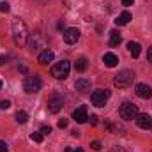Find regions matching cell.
<instances>
[{
    "label": "cell",
    "instance_id": "cell-26",
    "mask_svg": "<svg viewBox=\"0 0 152 152\" xmlns=\"http://www.w3.org/2000/svg\"><path fill=\"white\" fill-rule=\"evenodd\" d=\"M41 133H42V134H50V133H51V127H50V126H42V127H41Z\"/></svg>",
    "mask_w": 152,
    "mask_h": 152
},
{
    "label": "cell",
    "instance_id": "cell-13",
    "mask_svg": "<svg viewBox=\"0 0 152 152\" xmlns=\"http://www.w3.org/2000/svg\"><path fill=\"white\" fill-rule=\"evenodd\" d=\"M75 87L78 92H88L90 90V80L88 78H80V80H76Z\"/></svg>",
    "mask_w": 152,
    "mask_h": 152
},
{
    "label": "cell",
    "instance_id": "cell-23",
    "mask_svg": "<svg viewBox=\"0 0 152 152\" xmlns=\"http://www.w3.org/2000/svg\"><path fill=\"white\" fill-rule=\"evenodd\" d=\"M7 108H11V101H7V99L0 101V110H7Z\"/></svg>",
    "mask_w": 152,
    "mask_h": 152
},
{
    "label": "cell",
    "instance_id": "cell-25",
    "mask_svg": "<svg viewBox=\"0 0 152 152\" xmlns=\"http://www.w3.org/2000/svg\"><path fill=\"white\" fill-rule=\"evenodd\" d=\"M58 127H60V129L67 127V118H60V120H58Z\"/></svg>",
    "mask_w": 152,
    "mask_h": 152
},
{
    "label": "cell",
    "instance_id": "cell-3",
    "mask_svg": "<svg viewBox=\"0 0 152 152\" xmlns=\"http://www.w3.org/2000/svg\"><path fill=\"white\" fill-rule=\"evenodd\" d=\"M69 71H71V64L67 60H60L51 67V76L57 80H66L69 76Z\"/></svg>",
    "mask_w": 152,
    "mask_h": 152
},
{
    "label": "cell",
    "instance_id": "cell-29",
    "mask_svg": "<svg viewBox=\"0 0 152 152\" xmlns=\"http://www.w3.org/2000/svg\"><path fill=\"white\" fill-rule=\"evenodd\" d=\"M147 60L152 64V48H149V50H147Z\"/></svg>",
    "mask_w": 152,
    "mask_h": 152
},
{
    "label": "cell",
    "instance_id": "cell-2",
    "mask_svg": "<svg viewBox=\"0 0 152 152\" xmlns=\"http://www.w3.org/2000/svg\"><path fill=\"white\" fill-rule=\"evenodd\" d=\"M133 80H134V75H133L131 71L122 69L118 75H115L113 83H115V87H118V88H127V87L133 85Z\"/></svg>",
    "mask_w": 152,
    "mask_h": 152
},
{
    "label": "cell",
    "instance_id": "cell-33",
    "mask_svg": "<svg viewBox=\"0 0 152 152\" xmlns=\"http://www.w3.org/2000/svg\"><path fill=\"white\" fill-rule=\"evenodd\" d=\"M64 152H75V151H73L71 147H67V149H66V151H64Z\"/></svg>",
    "mask_w": 152,
    "mask_h": 152
},
{
    "label": "cell",
    "instance_id": "cell-5",
    "mask_svg": "<svg viewBox=\"0 0 152 152\" xmlns=\"http://www.w3.org/2000/svg\"><path fill=\"white\" fill-rule=\"evenodd\" d=\"M118 113L124 120H133L138 117V106L134 103H124L120 108H118Z\"/></svg>",
    "mask_w": 152,
    "mask_h": 152
},
{
    "label": "cell",
    "instance_id": "cell-19",
    "mask_svg": "<svg viewBox=\"0 0 152 152\" xmlns=\"http://www.w3.org/2000/svg\"><path fill=\"white\" fill-rule=\"evenodd\" d=\"M75 67H76V71H78V73H83V71L88 67V60H87V58H83V57H81V58H78Z\"/></svg>",
    "mask_w": 152,
    "mask_h": 152
},
{
    "label": "cell",
    "instance_id": "cell-17",
    "mask_svg": "<svg viewBox=\"0 0 152 152\" xmlns=\"http://www.w3.org/2000/svg\"><path fill=\"white\" fill-rule=\"evenodd\" d=\"M127 50H129V53L136 58V57H140V53H142V46L138 44V42H129L127 44Z\"/></svg>",
    "mask_w": 152,
    "mask_h": 152
},
{
    "label": "cell",
    "instance_id": "cell-18",
    "mask_svg": "<svg viewBox=\"0 0 152 152\" xmlns=\"http://www.w3.org/2000/svg\"><path fill=\"white\" fill-rule=\"evenodd\" d=\"M120 41H122V37H120L118 30H112V32H110V46H112V48L118 46V44H120Z\"/></svg>",
    "mask_w": 152,
    "mask_h": 152
},
{
    "label": "cell",
    "instance_id": "cell-35",
    "mask_svg": "<svg viewBox=\"0 0 152 152\" xmlns=\"http://www.w3.org/2000/svg\"><path fill=\"white\" fill-rule=\"evenodd\" d=\"M75 152H83V149H76V151Z\"/></svg>",
    "mask_w": 152,
    "mask_h": 152
},
{
    "label": "cell",
    "instance_id": "cell-24",
    "mask_svg": "<svg viewBox=\"0 0 152 152\" xmlns=\"http://www.w3.org/2000/svg\"><path fill=\"white\" fill-rule=\"evenodd\" d=\"M90 147H92L94 151H101V147H103V145H101V142H99V140H96V142H92V143H90Z\"/></svg>",
    "mask_w": 152,
    "mask_h": 152
},
{
    "label": "cell",
    "instance_id": "cell-20",
    "mask_svg": "<svg viewBox=\"0 0 152 152\" xmlns=\"http://www.w3.org/2000/svg\"><path fill=\"white\" fill-rule=\"evenodd\" d=\"M27 120H28L27 112H18V113H16V122H18V124H25Z\"/></svg>",
    "mask_w": 152,
    "mask_h": 152
},
{
    "label": "cell",
    "instance_id": "cell-30",
    "mask_svg": "<svg viewBox=\"0 0 152 152\" xmlns=\"http://www.w3.org/2000/svg\"><path fill=\"white\" fill-rule=\"evenodd\" d=\"M133 2H134V0H122V4H124L126 7H129V5H133Z\"/></svg>",
    "mask_w": 152,
    "mask_h": 152
},
{
    "label": "cell",
    "instance_id": "cell-31",
    "mask_svg": "<svg viewBox=\"0 0 152 152\" xmlns=\"http://www.w3.org/2000/svg\"><path fill=\"white\" fill-rule=\"evenodd\" d=\"M112 152H126V151H124L122 147H113V151H112Z\"/></svg>",
    "mask_w": 152,
    "mask_h": 152
},
{
    "label": "cell",
    "instance_id": "cell-21",
    "mask_svg": "<svg viewBox=\"0 0 152 152\" xmlns=\"http://www.w3.org/2000/svg\"><path fill=\"white\" fill-rule=\"evenodd\" d=\"M30 140L36 142V143H41L42 142V133H32L30 134Z\"/></svg>",
    "mask_w": 152,
    "mask_h": 152
},
{
    "label": "cell",
    "instance_id": "cell-34",
    "mask_svg": "<svg viewBox=\"0 0 152 152\" xmlns=\"http://www.w3.org/2000/svg\"><path fill=\"white\" fill-rule=\"evenodd\" d=\"M36 2H39V4H44V2H48V0H36Z\"/></svg>",
    "mask_w": 152,
    "mask_h": 152
},
{
    "label": "cell",
    "instance_id": "cell-11",
    "mask_svg": "<svg viewBox=\"0 0 152 152\" xmlns=\"http://www.w3.org/2000/svg\"><path fill=\"white\" fill-rule=\"evenodd\" d=\"M73 118H75L78 124H85L88 120V115H87V108L85 106H80L73 112Z\"/></svg>",
    "mask_w": 152,
    "mask_h": 152
},
{
    "label": "cell",
    "instance_id": "cell-22",
    "mask_svg": "<svg viewBox=\"0 0 152 152\" xmlns=\"http://www.w3.org/2000/svg\"><path fill=\"white\" fill-rule=\"evenodd\" d=\"M0 11H2V12H9V11H11L9 2H0Z\"/></svg>",
    "mask_w": 152,
    "mask_h": 152
},
{
    "label": "cell",
    "instance_id": "cell-15",
    "mask_svg": "<svg viewBox=\"0 0 152 152\" xmlns=\"http://www.w3.org/2000/svg\"><path fill=\"white\" fill-rule=\"evenodd\" d=\"M103 62H104V66H106V67H115V66L118 64V57H117L115 53H104Z\"/></svg>",
    "mask_w": 152,
    "mask_h": 152
},
{
    "label": "cell",
    "instance_id": "cell-10",
    "mask_svg": "<svg viewBox=\"0 0 152 152\" xmlns=\"http://www.w3.org/2000/svg\"><path fill=\"white\" fill-rule=\"evenodd\" d=\"M136 120V124H138V127H142V129H151L152 127V117L149 113H138V117L134 118Z\"/></svg>",
    "mask_w": 152,
    "mask_h": 152
},
{
    "label": "cell",
    "instance_id": "cell-1",
    "mask_svg": "<svg viewBox=\"0 0 152 152\" xmlns=\"http://www.w3.org/2000/svg\"><path fill=\"white\" fill-rule=\"evenodd\" d=\"M12 39H14L16 46H25L28 42V28H27L25 21L20 18H16L12 21Z\"/></svg>",
    "mask_w": 152,
    "mask_h": 152
},
{
    "label": "cell",
    "instance_id": "cell-6",
    "mask_svg": "<svg viewBox=\"0 0 152 152\" xmlns=\"http://www.w3.org/2000/svg\"><path fill=\"white\" fill-rule=\"evenodd\" d=\"M108 99H110V90H106V88L94 90V92H92V96H90L92 104H94V106H99V108H101V106H104Z\"/></svg>",
    "mask_w": 152,
    "mask_h": 152
},
{
    "label": "cell",
    "instance_id": "cell-4",
    "mask_svg": "<svg viewBox=\"0 0 152 152\" xmlns=\"http://www.w3.org/2000/svg\"><path fill=\"white\" fill-rule=\"evenodd\" d=\"M41 87H42V81L39 76H27L23 81V88L27 94H36L41 90Z\"/></svg>",
    "mask_w": 152,
    "mask_h": 152
},
{
    "label": "cell",
    "instance_id": "cell-9",
    "mask_svg": "<svg viewBox=\"0 0 152 152\" xmlns=\"http://www.w3.org/2000/svg\"><path fill=\"white\" fill-rule=\"evenodd\" d=\"M78 39H80V30H78V28H75V27L66 28V32H64V41H66L67 44H76Z\"/></svg>",
    "mask_w": 152,
    "mask_h": 152
},
{
    "label": "cell",
    "instance_id": "cell-28",
    "mask_svg": "<svg viewBox=\"0 0 152 152\" xmlns=\"http://www.w3.org/2000/svg\"><path fill=\"white\" fill-rule=\"evenodd\" d=\"M0 152H9V149H7V145H5L4 142H0Z\"/></svg>",
    "mask_w": 152,
    "mask_h": 152
},
{
    "label": "cell",
    "instance_id": "cell-27",
    "mask_svg": "<svg viewBox=\"0 0 152 152\" xmlns=\"http://www.w3.org/2000/svg\"><path fill=\"white\" fill-rule=\"evenodd\" d=\"M88 118H90V124H92V126H96V124H97V115H90Z\"/></svg>",
    "mask_w": 152,
    "mask_h": 152
},
{
    "label": "cell",
    "instance_id": "cell-12",
    "mask_svg": "<svg viewBox=\"0 0 152 152\" xmlns=\"http://www.w3.org/2000/svg\"><path fill=\"white\" fill-rule=\"evenodd\" d=\"M62 106H64V103H62L60 97H51V99L48 101V110H50L51 113H58V112L62 110Z\"/></svg>",
    "mask_w": 152,
    "mask_h": 152
},
{
    "label": "cell",
    "instance_id": "cell-8",
    "mask_svg": "<svg viewBox=\"0 0 152 152\" xmlns=\"http://www.w3.org/2000/svg\"><path fill=\"white\" fill-rule=\"evenodd\" d=\"M134 92H136V96L142 97V99H151L152 97V88L147 83H138L136 88H134Z\"/></svg>",
    "mask_w": 152,
    "mask_h": 152
},
{
    "label": "cell",
    "instance_id": "cell-16",
    "mask_svg": "<svg viewBox=\"0 0 152 152\" xmlns=\"http://www.w3.org/2000/svg\"><path fill=\"white\" fill-rule=\"evenodd\" d=\"M131 21V14L126 11V12H122V14H118V18L115 20V25H118V27H122V25H127Z\"/></svg>",
    "mask_w": 152,
    "mask_h": 152
},
{
    "label": "cell",
    "instance_id": "cell-14",
    "mask_svg": "<svg viewBox=\"0 0 152 152\" xmlns=\"http://www.w3.org/2000/svg\"><path fill=\"white\" fill-rule=\"evenodd\" d=\"M53 57H55V55H53V51L46 48V50H42V51L39 53V62L46 66V64H50V62L53 60Z\"/></svg>",
    "mask_w": 152,
    "mask_h": 152
},
{
    "label": "cell",
    "instance_id": "cell-36",
    "mask_svg": "<svg viewBox=\"0 0 152 152\" xmlns=\"http://www.w3.org/2000/svg\"><path fill=\"white\" fill-rule=\"evenodd\" d=\"M0 88H2V80H0Z\"/></svg>",
    "mask_w": 152,
    "mask_h": 152
},
{
    "label": "cell",
    "instance_id": "cell-7",
    "mask_svg": "<svg viewBox=\"0 0 152 152\" xmlns=\"http://www.w3.org/2000/svg\"><path fill=\"white\" fill-rule=\"evenodd\" d=\"M28 48H30V51L34 53V51H39V50H42V48H46V39L42 37V34H34L30 41H28Z\"/></svg>",
    "mask_w": 152,
    "mask_h": 152
},
{
    "label": "cell",
    "instance_id": "cell-32",
    "mask_svg": "<svg viewBox=\"0 0 152 152\" xmlns=\"http://www.w3.org/2000/svg\"><path fill=\"white\" fill-rule=\"evenodd\" d=\"M0 64H5V57H4V55L0 57Z\"/></svg>",
    "mask_w": 152,
    "mask_h": 152
}]
</instances>
